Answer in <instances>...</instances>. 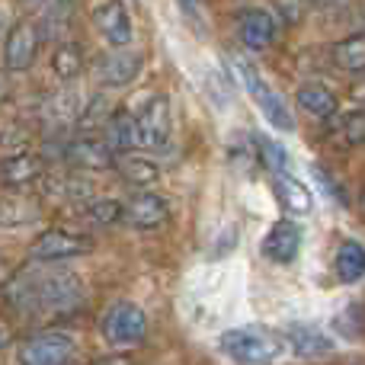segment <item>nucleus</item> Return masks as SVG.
Instances as JSON below:
<instances>
[{
	"instance_id": "nucleus-12",
	"label": "nucleus",
	"mask_w": 365,
	"mask_h": 365,
	"mask_svg": "<svg viewBox=\"0 0 365 365\" xmlns=\"http://www.w3.org/2000/svg\"><path fill=\"white\" fill-rule=\"evenodd\" d=\"M141 64H145V58L138 51L113 48L96 61V74H100V81L106 87H125V83H132L141 74Z\"/></svg>"
},
{
	"instance_id": "nucleus-32",
	"label": "nucleus",
	"mask_w": 365,
	"mask_h": 365,
	"mask_svg": "<svg viewBox=\"0 0 365 365\" xmlns=\"http://www.w3.org/2000/svg\"><path fill=\"white\" fill-rule=\"evenodd\" d=\"M6 276V263H4V259H0V279H4Z\"/></svg>"
},
{
	"instance_id": "nucleus-20",
	"label": "nucleus",
	"mask_w": 365,
	"mask_h": 365,
	"mask_svg": "<svg viewBox=\"0 0 365 365\" xmlns=\"http://www.w3.org/2000/svg\"><path fill=\"white\" fill-rule=\"evenodd\" d=\"M334 272H336V279L346 282V285L365 279V247L359 244V240H343V244L336 247Z\"/></svg>"
},
{
	"instance_id": "nucleus-30",
	"label": "nucleus",
	"mask_w": 365,
	"mask_h": 365,
	"mask_svg": "<svg viewBox=\"0 0 365 365\" xmlns=\"http://www.w3.org/2000/svg\"><path fill=\"white\" fill-rule=\"evenodd\" d=\"M10 343V330H6V324H0V349Z\"/></svg>"
},
{
	"instance_id": "nucleus-4",
	"label": "nucleus",
	"mask_w": 365,
	"mask_h": 365,
	"mask_svg": "<svg viewBox=\"0 0 365 365\" xmlns=\"http://www.w3.org/2000/svg\"><path fill=\"white\" fill-rule=\"evenodd\" d=\"M77 353V340L68 330H42L19 343L16 362L19 365H68Z\"/></svg>"
},
{
	"instance_id": "nucleus-1",
	"label": "nucleus",
	"mask_w": 365,
	"mask_h": 365,
	"mask_svg": "<svg viewBox=\"0 0 365 365\" xmlns=\"http://www.w3.org/2000/svg\"><path fill=\"white\" fill-rule=\"evenodd\" d=\"M83 298V285L71 272H36L13 285L10 302L32 314H64L74 311Z\"/></svg>"
},
{
	"instance_id": "nucleus-25",
	"label": "nucleus",
	"mask_w": 365,
	"mask_h": 365,
	"mask_svg": "<svg viewBox=\"0 0 365 365\" xmlns=\"http://www.w3.org/2000/svg\"><path fill=\"white\" fill-rule=\"evenodd\" d=\"M36 218H38V208L26 195H4L0 199V227H23V225H32Z\"/></svg>"
},
{
	"instance_id": "nucleus-31",
	"label": "nucleus",
	"mask_w": 365,
	"mask_h": 365,
	"mask_svg": "<svg viewBox=\"0 0 365 365\" xmlns=\"http://www.w3.org/2000/svg\"><path fill=\"white\" fill-rule=\"evenodd\" d=\"M6 96H10V83H6V81H4V77H0V103H4V100H6Z\"/></svg>"
},
{
	"instance_id": "nucleus-14",
	"label": "nucleus",
	"mask_w": 365,
	"mask_h": 365,
	"mask_svg": "<svg viewBox=\"0 0 365 365\" xmlns=\"http://www.w3.org/2000/svg\"><path fill=\"white\" fill-rule=\"evenodd\" d=\"M302 250V227L295 221H279L263 237V257L272 263H292Z\"/></svg>"
},
{
	"instance_id": "nucleus-26",
	"label": "nucleus",
	"mask_w": 365,
	"mask_h": 365,
	"mask_svg": "<svg viewBox=\"0 0 365 365\" xmlns=\"http://www.w3.org/2000/svg\"><path fill=\"white\" fill-rule=\"evenodd\" d=\"M51 68H55L58 77H64V81H74V77L81 74V68H83L81 48H77L74 42H61L55 48V55H51Z\"/></svg>"
},
{
	"instance_id": "nucleus-6",
	"label": "nucleus",
	"mask_w": 365,
	"mask_h": 365,
	"mask_svg": "<svg viewBox=\"0 0 365 365\" xmlns=\"http://www.w3.org/2000/svg\"><path fill=\"white\" fill-rule=\"evenodd\" d=\"M237 74H240V81H244L247 93H250V100L259 106V113H263L276 128H282V132H292V128H295V119H292L289 106H285L282 96H279L276 90H272L269 83L259 77V71L253 68L250 61H237Z\"/></svg>"
},
{
	"instance_id": "nucleus-23",
	"label": "nucleus",
	"mask_w": 365,
	"mask_h": 365,
	"mask_svg": "<svg viewBox=\"0 0 365 365\" xmlns=\"http://www.w3.org/2000/svg\"><path fill=\"white\" fill-rule=\"evenodd\" d=\"M38 173H42V160L36 154H13L0 164V182H6V186H26Z\"/></svg>"
},
{
	"instance_id": "nucleus-3",
	"label": "nucleus",
	"mask_w": 365,
	"mask_h": 365,
	"mask_svg": "<svg viewBox=\"0 0 365 365\" xmlns=\"http://www.w3.org/2000/svg\"><path fill=\"white\" fill-rule=\"evenodd\" d=\"M135 125H138L141 151H167L173 132V109L164 93H148L135 109Z\"/></svg>"
},
{
	"instance_id": "nucleus-10",
	"label": "nucleus",
	"mask_w": 365,
	"mask_h": 365,
	"mask_svg": "<svg viewBox=\"0 0 365 365\" xmlns=\"http://www.w3.org/2000/svg\"><path fill=\"white\" fill-rule=\"evenodd\" d=\"M167 218H170V202L160 192L141 189V192H135L132 199L125 202V218L122 221L138 227V231H154V227H160Z\"/></svg>"
},
{
	"instance_id": "nucleus-29",
	"label": "nucleus",
	"mask_w": 365,
	"mask_h": 365,
	"mask_svg": "<svg viewBox=\"0 0 365 365\" xmlns=\"http://www.w3.org/2000/svg\"><path fill=\"white\" fill-rule=\"evenodd\" d=\"M90 365H132V359L128 356H103V359H96V362H90Z\"/></svg>"
},
{
	"instance_id": "nucleus-27",
	"label": "nucleus",
	"mask_w": 365,
	"mask_h": 365,
	"mask_svg": "<svg viewBox=\"0 0 365 365\" xmlns=\"http://www.w3.org/2000/svg\"><path fill=\"white\" fill-rule=\"evenodd\" d=\"M257 141H259V160H263L266 170H269L272 177L289 173V154H285V148L272 138H257Z\"/></svg>"
},
{
	"instance_id": "nucleus-9",
	"label": "nucleus",
	"mask_w": 365,
	"mask_h": 365,
	"mask_svg": "<svg viewBox=\"0 0 365 365\" xmlns=\"http://www.w3.org/2000/svg\"><path fill=\"white\" fill-rule=\"evenodd\" d=\"M38 38H42V32H38V26L32 23V19H19V23L6 32L4 68L10 71V74H23V71L32 68V61H36V55H38Z\"/></svg>"
},
{
	"instance_id": "nucleus-13",
	"label": "nucleus",
	"mask_w": 365,
	"mask_h": 365,
	"mask_svg": "<svg viewBox=\"0 0 365 365\" xmlns=\"http://www.w3.org/2000/svg\"><path fill=\"white\" fill-rule=\"evenodd\" d=\"M113 167L119 170V177L125 180L128 186H135V189H151V186H158V180H160L158 160L148 158L145 151H122V154H115Z\"/></svg>"
},
{
	"instance_id": "nucleus-33",
	"label": "nucleus",
	"mask_w": 365,
	"mask_h": 365,
	"mask_svg": "<svg viewBox=\"0 0 365 365\" xmlns=\"http://www.w3.org/2000/svg\"><path fill=\"white\" fill-rule=\"evenodd\" d=\"M23 4H29V6H36V4H42V0H23Z\"/></svg>"
},
{
	"instance_id": "nucleus-15",
	"label": "nucleus",
	"mask_w": 365,
	"mask_h": 365,
	"mask_svg": "<svg viewBox=\"0 0 365 365\" xmlns=\"http://www.w3.org/2000/svg\"><path fill=\"white\" fill-rule=\"evenodd\" d=\"M68 160L81 170H103L115 160V151L103 138H77L68 145Z\"/></svg>"
},
{
	"instance_id": "nucleus-8",
	"label": "nucleus",
	"mask_w": 365,
	"mask_h": 365,
	"mask_svg": "<svg viewBox=\"0 0 365 365\" xmlns=\"http://www.w3.org/2000/svg\"><path fill=\"white\" fill-rule=\"evenodd\" d=\"M93 26L113 48H128L135 36L132 26V10L125 0H100L93 6Z\"/></svg>"
},
{
	"instance_id": "nucleus-24",
	"label": "nucleus",
	"mask_w": 365,
	"mask_h": 365,
	"mask_svg": "<svg viewBox=\"0 0 365 365\" xmlns=\"http://www.w3.org/2000/svg\"><path fill=\"white\" fill-rule=\"evenodd\" d=\"M119 218H125V205H119L115 199H93V202H87V205L77 208V221H81V225L109 227Z\"/></svg>"
},
{
	"instance_id": "nucleus-18",
	"label": "nucleus",
	"mask_w": 365,
	"mask_h": 365,
	"mask_svg": "<svg viewBox=\"0 0 365 365\" xmlns=\"http://www.w3.org/2000/svg\"><path fill=\"white\" fill-rule=\"evenodd\" d=\"M298 106H302L308 115H314V119H334L340 103H336V93L330 87L311 81V83H302V87H298Z\"/></svg>"
},
{
	"instance_id": "nucleus-28",
	"label": "nucleus",
	"mask_w": 365,
	"mask_h": 365,
	"mask_svg": "<svg viewBox=\"0 0 365 365\" xmlns=\"http://www.w3.org/2000/svg\"><path fill=\"white\" fill-rule=\"evenodd\" d=\"M314 177H317V182H321L324 189H327V192H334V199L340 202V205H346V202H349L346 195H343V189L334 182V177H327V170H321V167H314Z\"/></svg>"
},
{
	"instance_id": "nucleus-5",
	"label": "nucleus",
	"mask_w": 365,
	"mask_h": 365,
	"mask_svg": "<svg viewBox=\"0 0 365 365\" xmlns=\"http://www.w3.org/2000/svg\"><path fill=\"white\" fill-rule=\"evenodd\" d=\"M145 330H148L145 311H141L138 304H132V302H115V304H109V308L103 311V317H100V334H103V340H106L109 346H115V349L138 343L141 336H145Z\"/></svg>"
},
{
	"instance_id": "nucleus-16",
	"label": "nucleus",
	"mask_w": 365,
	"mask_h": 365,
	"mask_svg": "<svg viewBox=\"0 0 365 365\" xmlns=\"http://www.w3.org/2000/svg\"><path fill=\"white\" fill-rule=\"evenodd\" d=\"M285 340H289V346L295 349L298 356H308V359L334 353V340H330L324 330L311 327V324H292V327L285 330Z\"/></svg>"
},
{
	"instance_id": "nucleus-2",
	"label": "nucleus",
	"mask_w": 365,
	"mask_h": 365,
	"mask_svg": "<svg viewBox=\"0 0 365 365\" xmlns=\"http://www.w3.org/2000/svg\"><path fill=\"white\" fill-rule=\"evenodd\" d=\"M218 349L237 365H272L282 356L285 343L279 334L263 327H237L221 334Z\"/></svg>"
},
{
	"instance_id": "nucleus-19",
	"label": "nucleus",
	"mask_w": 365,
	"mask_h": 365,
	"mask_svg": "<svg viewBox=\"0 0 365 365\" xmlns=\"http://www.w3.org/2000/svg\"><path fill=\"white\" fill-rule=\"evenodd\" d=\"M327 138L334 141L336 148L365 145V109H356V113H346V115H334L327 125Z\"/></svg>"
},
{
	"instance_id": "nucleus-7",
	"label": "nucleus",
	"mask_w": 365,
	"mask_h": 365,
	"mask_svg": "<svg viewBox=\"0 0 365 365\" xmlns=\"http://www.w3.org/2000/svg\"><path fill=\"white\" fill-rule=\"evenodd\" d=\"M93 237L81 231H45L32 244V259L38 263H61V259L87 257L93 250Z\"/></svg>"
},
{
	"instance_id": "nucleus-17",
	"label": "nucleus",
	"mask_w": 365,
	"mask_h": 365,
	"mask_svg": "<svg viewBox=\"0 0 365 365\" xmlns=\"http://www.w3.org/2000/svg\"><path fill=\"white\" fill-rule=\"evenodd\" d=\"M106 141L115 154L122 151H138V125H135V115L125 113V109H115L113 115L106 119Z\"/></svg>"
},
{
	"instance_id": "nucleus-22",
	"label": "nucleus",
	"mask_w": 365,
	"mask_h": 365,
	"mask_svg": "<svg viewBox=\"0 0 365 365\" xmlns=\"http://www.w3.org/2000/svg\"><path fill=\"white\" fill-rule=\"evenodd\" d=\"M272 182H276V195H279L285 212H292V215L311 212V205H314V202H311V192L292 177V173H279V177H272Z\"/></svg>"
},
{
	"instance_id": "nucleus-21",
	"label": "nucleus",
	"mask_w": 365,
	"mask_h": 365,
	"mask_svg": "<svg viewBox=\"0 0 365 365\" xmlns=\"http://www.w3.org/2000/svg\"><path fill=\"white\" fill-rule=\"evenodd\" d=\"M330 61L343 74H365V36H346L330 48Z\"/></svg>"
},
{
	"instance_id": "nucleus-11",
	"label": "nucleus",
	"mask_w": 365,
	"mask_h": 365,
	"mask_svg": "<svg viewBox=\"0 0 365 365\" xmlns=\"http://www.w3.org/2000/svg\"><path fill=\"white\" fill-rule=\"evenodd\" d=\"M234 32H237V42L244 45V48L259 51V48H266V45H272V38H276V19H272L269 10L253 6V10H244L237 16Z\"/></svg>"
}]
</instances>
